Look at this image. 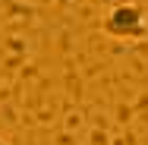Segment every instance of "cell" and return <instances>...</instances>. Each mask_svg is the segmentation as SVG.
I'll return each instance as SVG.
<instances>
[{"instance_id": "cell-1", "label": "cell", "mask_w": 148, "mask_h": 145, "mask_svg": "<svg viewBox=\"0 0 148 145\" xmlns=\"http://www.w3.org/2000/svg\"><path fill=\"white\" fill-rule=\"evenodd\" d=\"M104 32L114 35V38H136L145 32V16L139 6L132 3H123V6H114L104 19Z\"/></svg>"}, {"instance_id": "cell-2", "label": "cell", "mask_w": 148, "mask_h": 145, "mask_svg": "<svg viewBox=\"0 0 148 145\" xmlns=\"http://www.w3.org/2000/svg\"><path fill=\"white\" fill-rule=\"evenodd\" d=\"M0 145H10V142H6V139H0Z\"/></svg>"}]
</instances>
